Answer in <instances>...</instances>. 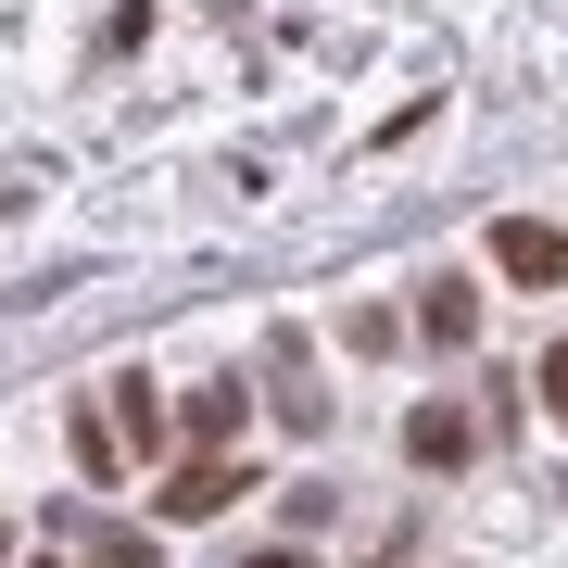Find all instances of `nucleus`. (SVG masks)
<instances>
[{"label":"nucleus","mask_w":568,"mask_h":568,"mask_svg":"<svg viewBox=\"0 0 568 568\" xmlns=\"http://www.w3.org/2000/svg\"><path fill=\"white\" fill-rule=\"evenodd\" d=\"M102 429H114V455H126V443L152 455V443H164V405H152V379H102Z\"/></svg>","instance_id":"6"},{"label":"nucleus","mask_w":568,"mask_h":568,"mask_svg":"<svg viewBox=\"0 0 568 568\" xmlns=\"http://www.w3.org/2000/svg\"><path fill=\"white\" fill-rule=\"evenodd\" d=\"M89 568H152V530H89Z\"/></svg>","instance_id":"9"},{"label":"nucleus","mask_w":568,"mask_h":568,"mask_svg":"<svg viewBox=\"0 0 568 568\" xmlns=\"http://www.w3.org/2000/svg\"><path fill=\"white\" fill-rule=\"evenodd\" d=\"M241 493H253V480H241V455H178V480H164L152 506L178 518V530H203V518H227V506H241Z\"/></svg>","instance_id":"2"},{"label":"nucleus","mask_w":568,"mask_h":568,"mask_svg":"<svg viewBox=\"0 0 568 568\" xmlns=\"http://www.w3.org/2000/svg\"><path fill=\"white\" fill-rule=\"evenodd\" d=\"M241 568H316V556H304V544H253Z\"/></svg>","instance_id":"10"},{"label":"nucleus","mask_w":568,"mask_h":568,"mask_svg":"<svg viewBox=\"0 0 568 568\" xmlns=\"http://www.w3.org/2000/svg\"><path fill=\"white\" fill-rule=\"evenodd\" d=\"M178 429H190V455H227V443L253 429V392H241V379H203V392L178 405Z\"/></svg>","instance_id":"5"},{"label":"nucleus","mask_w":568,"mask_h":568,"mask_svg":"<svg viewBox=\"0 0 568 568\" xmlns=\"http://www.w3.org/2000/svg\"><path fill=\"white\" fill-rule=\"evenodd\" d=\"M530 405H544V429H568V342L530 354Z\"/></svg>","instance_id":"7"},{"label":"nucleus","mask_w":568,"mask_h":568,"mask_svg":"<svg viewBox=\"0 0 568 568\" xmlns=\"http://www.w3.org/2000/svg\"><path fill=\"white\" fill-rule=\"evenodd\" d=\"M77 467H89V480H126V455H114V429H102V405H77Z\"/></svg>","instance_id":"8"},{"label":"nucleus","mask_w":568,"mask_h":568,"mask_svg":"<svg viewBox=\"0 0 568 568\" xmlns=\"http://www.w3.org/2000/svg\"><path fill=\"white\" fill-rule=\"evenodd\" d=\"M467 455H480V417H467V405H417L405 417V467L443 480V467H467Z\"/></svg>","instance_id":"4"},{"label":"nucleus","mask_w":568,"mask_h":568,"mask_svg":"<svg viewBox=\"0 0 568 568\" xmlns=\"http://www.w3.org/2000/svg\"><path fill=\"white\" fill-rule=\"evenodd\" d=\"M26 568H63V556H26Z\"/></svg>","instance_id":"11"},{"label":"nucleus","mask_w":568,"mask_h":568,"mask_svg":"<svg viewBox=\"0 0 568 568\" xmlns=\"http://www.w3.org/2000/svg\"><path fill=\"white\" fill-rule=\"evenodd\" d=\"M493 278L568 291V227H556V215H493Z\"/></svg>","instance_id":"1"},{"label":"nucleus","mask_w":568,"mask_h":568,"mask_svg":"<svg viewBox=\"0 0 568 568\" xmlns=\"http://www.w3.org/2000/svg\"><path fill=\"white\" fill-rule=\"evenodd\" d=\"M417 342H429V354H467V342H480V278L443 265V278L417 291Z\"/></svg>","instance_id":"3"}]
</instances>
